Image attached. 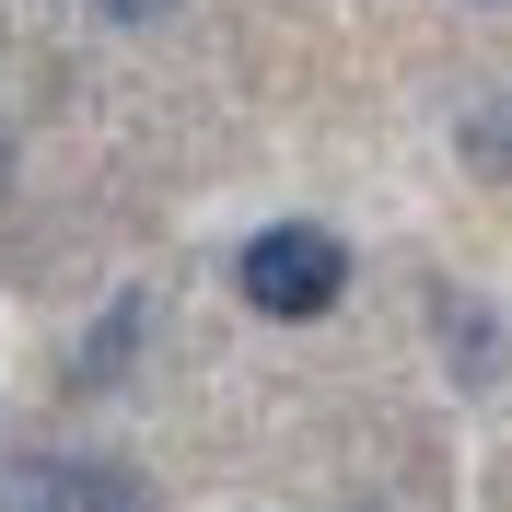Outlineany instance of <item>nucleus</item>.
<instances>
[{"label":"nucleus","mask_w":512,"mask_h":512,"mask_svg":"<svg viewBox=\"0 0 512 512\" xmlns=\"http://www.w3.org/2000/svg\"><path fill=\"white\" fill-rule=\"evenodd\" d=\"M233 280H245V303H256V315L303 326V315H326V303L350 291V245H338L326 222H268L245 256H233Z\"/></svg>","instance_id":"nucleus-1"},{"label":"nucleus","mask_w":512,"mask_h":512,"mask_svg":"<svg viewBox=\"0 0 512 512\" xmlns=\"http://www.w3.org/2000/svg\"><path fill=\"white\" fill-rule=\"evenodd\" d=\"M466 163H478V175H512V105L466 117Z\"/></svg>","instance_id":"nucleus-2"},{"label":"nucleus","mask_w":512,"mask_h":512,"mask_svg":"<svg viewBox=\"0 0 512 512\" xmlns=\"http://www.w3.org/2000/svg\"><path fill=\"white\" fill-rule=\"evenodd\" d=\"M105 24H163V12H175V0H94Z\"/></svg>","instance_id":"nucleus-3"}]
</instances>
